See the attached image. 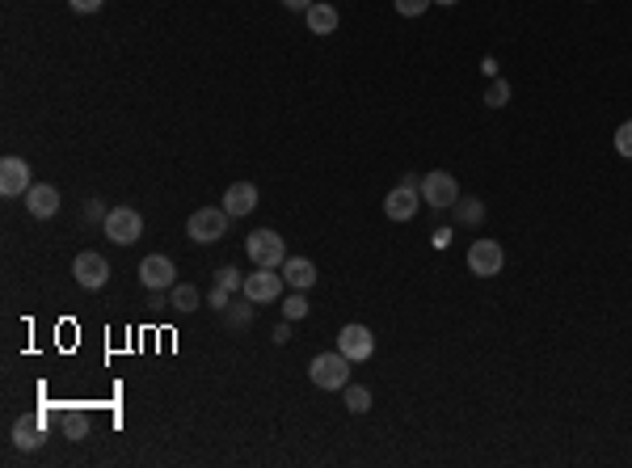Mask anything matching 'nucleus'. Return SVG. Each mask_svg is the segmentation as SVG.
Returning a JSON list of instances; mask_svg holds the SVG:
<instances>
[{
    "instance_id": "f257e3e1",
    "label": "nucleus",
    "mask_w": 632,
    "mask_h": 468,
    "mask_svg": "<svg viewBox=\"0 0 632 468\" xmlns=\"http://www.w3.org/2000/svg\"><path fill=\"white\" fill-rule=\"evenodd\" d=\"M244 254H249V262L261 266V270H275V266L287 262L283 237H278L275 228H258V232H249V237H244Z\"/></svg>"
},
{
    "instance_id": "f03ea898",
    "label": "nucleus",
    "mask_w": 632,
    "mask_h": 468,
    "mask_svg": "<svg viewBox=\"0 0 632 468\" xmlns=\"http://www.w3.org/2000/svg\"><path fill=\"white\" fill-rule=\"evenodd\" d=\"M308 375H312V384L324 388V392H341V388L350 384V359L341 355V351H333V355H316L308 363Z\"/></svg>"
},
{
    "instance_id": "7ed1b4c3",
    "label": "nucleus",
    "mask_w": 632,
    "mask_h": 468,
    "mask_svg": "<svg viewBox=\"0 0 632 468\" xmlns=\"http://www.w3.org/2000/svg\"><path fill=\"white\" fill-rule=\"evenodd\" d=\"M228 215L224 207H198L190 220H186V237L198 245H215L220 237H228Z\"/></svg>"
},
{
    "instance_id": "20e7f679",
    "label": "nucleus",
    "mask_w": 632,
    "mask_h": 468,
    "mask_svg": "<svg viewBox=\"0 0 632 468\" xmlns=\"http://www.w3.org/2000/svg\"><path fill=\"white\" fill-rule=\"evenodd\" d=\"M421 207V186L418 178L409 173V178H401V186H392L388 198H384V215L388 220H396V224H405V220H413Z\"/></svg>"
},
{
    "instance_id": "39448f33",
    "label": "nucleus",
    "mask_w": 632,
    "mask_h": 468,
    "mask_svg": "<svg viewBox=\"0 0 632 468\" xmlns=\"http://www.w3.org/2000/svg\"><path fill=\"white\" fill-rule=\"evenodd\" d=\"M101 228H106V237H110L114 245H135L144 237V215L135 207H110V215L101 220Z\"/></svg>"
},
{
    "instance_id": "423d86ee",
    "label": "nucleus",
    "mask_w": 632,
    "mask_h": 468,
    "mask_svg": "<svg viewBox=\"0 0 632 468\" xmlns=\"http://www.w3.org/2000/svg\"><path fill=\"white\" fill-rule=\"evenodd\" d=\"M421 203H430V207H455L460 203V186L447 169H435V173H426L421 178Z\"/></svg>"
},
{
    "instance_id": "0eeeda50",
    "label": "nucleus",
    "mask_w": 632,
    "mask_h": 468,
    "mask_svg": "<svg viewBox=\"0 0 632 468\" xmlns=\"http://www.w3.org/2000/svg\"><path fill=\"white\" fill-rule=\"evenodd\" d=\"M72 278H76L84 291H98L110 283V262L101 258V254H93V249H84V254H76V262H72Z\"/></svg>"
},
{
    "instance_id": "6e6552de",
    "label": "nucleus",
    "mask_w": 632,
    "mask_h": 468,
    "mask_svg": "<svg viewBox=\"0 0 632 468\" xmlns=\"http://www.w3.org/2000/svg\"><path fill=\"white\" fill-rule=\"evenodd\" d=\"M502 266H506V254H502V245L498 241H472L468 249V270L476 278H493V275H502Z\"/></svg>"
},
{
    "instance_id": "1a4fd4ad",
    "label": "nucleus",
    "mask_w": 632,
    "mask_h": 468,
    "mask_svg": "<svg viewBox=\"0 0 632 468\" xmlns=\"http://www.w3.org/2000/svg\"><path fill=\"white\" fill-rule=\"evenodd\" d=\"M140 283H144L148 291H173V283H178V266H173V258L148 254V258L140 262Z\"/></svg>"
},
{
    "instance_id": "9d476101",
    "label": "nucleus",
    "mask_w": 632,
    "mask_h": 468,
    "mask_svg": "<svg viewBox=\"0 0 632 468\" xmlns=\"http://www.w3.org/2000/svg\"><path fill=\"white\" fill-rule=\"evenodd\" d=\"M338 351L350 359V363H367V359L375 355V334L367 325H346L338 334Z\"/></svg>"
},
{
    "instance_id": "9b49d317",
    "label": "nucleus",
    "mask_w": 632,
    "mask_h": 468,
    "mask_svg": "<svg viewBox=\"0 0 632 468\" xmlns=\"http://www.w3.org/2000/svg\"><path fill=\"white\" fill-rule=\"evenodd\" d=\"M283 283H287V278L278 275V270H253V275L244 278V300H253V304H275L278 295H283Z\"/></svg>"
},
{
    "instance_id": "f8f14e48",
    "label": "nucleus",
    "mask_w": 632,
    "mask_h": 468,
    "mask_svg": "<svg viewBox=\"0 0 632 468\" xmlns=\"http://www.w3.org/2000/svg\"><path fill=\"white\" fill-rule=\"evenodd\" d=\"M34 186V169L21 157H4L0 161V194L4 198H17V194H30Z\"/></svg>"
},
{
    "instance_id": "ddd939ff",
    "label": "nucleus",
    "mask_w": 632,
    "mask_h": 468,
    "mask_svg": "<svg viewBox=\"0 0 632 468\" xmlns=\"http://www.w3.org/2000/svg\"><path fill=\"white\" fill-rule=\"evenodd\" d=\"M253 207H258V186H253V182H232V186L224 190V211L232 215V220L249 215Z\"/></svg>"
},
{
    "instance_id": "4468645a",
    "label": "nucleus",
    "mask_w": 632,
    "mask_h": 468,
    "mask_svg": "<svg viewBox=\"0 0 632 468\" xmlns=\"http://www.w3.org/2000/svg\"><path fill=\"white\" fill-rule=\"evenodd\" d=\"M26 211H30L34 220H51L60 211V190L47 186V182H34L30 194H26Z\"/></svg>"
},
{
    "instance_id": "2eb2a0df",
    "label": "nucleus",
    "mask_w": 632,
    "mask_h": 468,
    "mask_svg": "<svg viewBox=\"0 0 632 468\" xmlns=\"http://www.w3.org/2000/svg\"><path fill=\"white\" fill-rule=\"evenodd\" d=\"M283 278H287V287L292 291H308L316 283V266L308 258H287L283 262Z\"/></svg>"
},
{
    "instance_id": "dca6fc26",
    "label": "nucleus",
    "mask_w": 632,
    "mask_h": 468,
    "mask_svg": "<svg viewBox=\"0 0 632 468\" xmlns=\"http://www.w3.org/2000/svg\"><path fill=\"white\" fill-rule=\"evenodd\" d=\"M304 21H308V30H312V34H333V30H338L341 17H338V9H333L329 0H316L308 13H304Z\"/></svg>"
},
{
    "instance_id": "f3484780",
    "label": "nucleus",
    "mask_w": 632,
    "mask_h": 468,
    "mask_svg": "<svg viewBox=\"0 0 632 468\" xmlns=\"http://www.w3.org/2000/svg\"><path fill=\"white\" fill-rule=\"evenodd\" d=\"M13 443L21 448V452H34V448H43V418H17Z\"/></svg>"
},
{
    "instance_id": "a211bd4d",
    "label": "nucleus",
    "mask_w": 632,
    "mask_h": 468,
    "mask_svg": "<svg viewBox=\"0 0 632 468\" xmlns=\"http://www.w3.org/2000/svg\"><path fill=\"white\" fill-rule=\"evenodd\" d=\"M60 431H64V439L81 443V439L89 435V414H84V409H64V414H60Z\"/></svg>"
},
{
    "instance_id": "6ab92c4d",
    "label": "nucleus",
    "mask_w": 632,
    "mask_h": 468,
    "mask_svg": "<svg viewBox=\"0 0 632 468\" xmlns=\"http://www.w3.org/2000/svg\"><path fill=\"white\" fill-rule=\"evenodd\" d=\"M169 304L178 308V312H195V308L203 304V295H198V287H190V283H173V291H169Z\"/></svg>"
},
{
    "instance_id": "aec40b11",
    "label": "nucleus",
    "mask_w": 632,
    "mask_h": 468,
    "mask_svg": "<svg viewBox=\"0 0 632 468\" xmlns=\"http://www.w3.org/2000/svg\"><path fill=\"white\" fill-rule=\"evenodd\" d=\"M341 392H346V409H350V414H367V409H372V392H367V388L346 384Z\"/></svg>"
},
{
    "instance_id": "412c9836",
    "label": "nucleus",
    "mask_w": 632,
    "mask_h": 468,
    "mask_svg": "<svg viewBox=\"0 0 632 468\" xmlns=\"http://www.w3.org/2000/svg\"><path fill=\"white\" fill-rule=\"evenodd\" d=\"M308 300H304V291H292V295H287V304H283V317H287V321H304V317H308Z\"/></svg>"
},
{
    "instance_id": "4be33fe9",
    "label": "nucleus",
    "mask_w": 632,
    "mask_h": 468,
    "mask_svg": "<svg viewBox=\"0 0 632 468\" xmlns=\"http://www.w3.org/2000/svg\"><path fill=\"white\" fill-rule=\"evenodd\" d=\"M506 101H510V85H506L502 77H493V85H489V93H485V106H493V110H502Z\"/></svg>"
},
{
    "instance_id": "5701e85b",
    "label": "nucleus",
    "mask_w": 632,
    "mask_h": 468,
    "mask_svg": "<svg viewBox=\"0 0 632 468\" xmlns=\"http://www.w3.org/2000/svg\"><path fill=\"white\" fill-rule=\"evenodd\" d=\"M215 287H224V291H241V287H244V278L236 275V266H220V270H215Z\"/></svg>"
},
{
    "instance_id": "b1692460",
    "label": "nucleus",
    "mask_w": 632,
    "mask_h": 468,
    "mask_svg": "<svg viewBox=\"0 0 632 468\" xmlns=\"http://www.w3.org/2000/svg\"><path fill=\"white\" fill-rule=\"evenodd\" d=\"M460 220H464V224H481V220H485V207H481V198H464V207H460Z\"/></svg>"
},
{
    "instance_id": "393cba45",
    "label": "nucleus",
    "mask_w": 632,
    "mask_h": 468,
    "mask_svg": "<svg viewBox=\"0 0 632 468\" xmlns=\"http://www.w3.org/2000/svg\"><path fill=\"white\" fill-rule=\"evenodd\" d=\"M392 4H396V13H401V17H421L430 4H435V0H392Z\"/></svg>"
},
{
    "instance_id": "a878e982",
    "label": "nucleus",
    "mask_w": 632,
    "mask_h": 468,
    "mask_svg": "<svg viewBox=\"0 0 632 468\" xmlns=\"http://www.w3.org/2000/svg\"><path fill=\"white\" fill-rule=\"evenodd\" d=\"M616 152H620V157H628V161H632V118H628V123H620V127H616Z\"/></svg>"
},
{
    "instance_id": "bb28decb",
    "label": "nucleus",
    "mask_w": 632,
    "mask_h": 468,
    "mask_svg": "<svg viewBox=\"0 0 632 468\" xmlns=\"http://www.w3.org/2000/svg\"><path fill=\"white\" fill-rule=\"evenodd\" d=\"M249 304H253V300H244V304H236V308H224L232 329H244V325H249Z\"/></svg>"
},
{
    "instance_id": "cd10ccee",
    "label": "nucleus",
    "mask_w": 632,
    "mask_h": 468,
    "mask_svg": "<svg viewBox=\"0 0 632 468\" xmlns=\"http://www.w3.org/2000/svg\"><path fill=\"white\" fill-rule=\"evenodd\" d=\"M106 215H110V211L101 207V198H89V203H84V220H106Z\"/></svg>"
},
{
    "instance_id": "c85d7f7f",
    "label": "nucleus",
    "mask_w": 632,
    "mask_h": 468,
    "mask_svg": "<svg viewBox=\"0 0 632 468\" xmlns=\"http://www.w3.org/2000/svg\"><path fill=\"white\" fill-rule=\"evenodd\" d=\"M68 4H72L76 13H98V9L106 4V0H68Z\"/></svg>"
},
{
    "instance_id": "c756f323",
    "label": "nucleus",
    "mask_w": 632,
    "mask_h": 468,
    "mask_svg": "<svg viewBox=\"0 0 632 468\" xmlns=\"http://www.w3.org/2000/svg\"><path fill=\"white\" fill-rule=\"evenodd\" d=\"M228 295H232V291L215 287V291H211V300H207V304H211V308H228Z\"/></svg>"
},
{
    "instance_id": "7c9ffc66",
    "label": "nucleus",
    "mask_w": 632,
    "mask_h": 468,
    "mask_svg": "<svg viewBox=\"0 0 632 468\" xmlns=\"http://www.w3.org/2000/svg\"><path fill=\"white\" fill-rule=\"evenodd\" d=\"M287 338H292V321L283 317V325H278V329H275V342H278V346H283V342H287Z\"/></svg>"
},
{
    "instance_id": "2f4dec72",
    "label": "nucleus",
    "mask_w": 632,
    "mask_h": 468,
    "mask_svg": "<svg viewBox=\"0 0 632 468\" xmlns=\"http://www.w3.org/2000/svg\"><path fill=\"white\" fill-rule=\"evenodd\" d=\"M283 4H287V9H295V13H308L316 0H283Z\"/></svg>"
},
{
    "instance_id": "473e14b6",
    "label": "nucleus",
    "mask_w": 632,
    "mask_h": 468,
    "mask_svg": "<svg viewBox=\"0 0 632 468\" xmlns=\"http://www.w3.org/2000/svg\"><path fill=\"white\" fill-rule=\"evenodd\" d=\"M435 4H460V0H435Z\"/></svg>"
}]
</instances>
